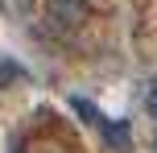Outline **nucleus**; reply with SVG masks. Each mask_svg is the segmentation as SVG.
Segmentation results:
<instances>
[{"instance_id":"obj_2","label":"nucleus","mask_w":157,"mask_h":153,"mask_svg":"<svg viewBox=\"0 0 157 153\" xmlns=\"http://www.w3.org/2000/svg\"><path fill=\"white\" fill-rule=\"evenodd\" d=\"M21 66H17L13 62V58H4V54H0V87H8V83H13V79H21Z\"/></svg>"},{"instance_id":"obj_1","label":"nucleus","mask_w":157,"mask_h":153,"mask_svg":"<svg viewBox=\"0 0 157 153\" xmlns=\"http://www.w3.org/2000/svg\"><path fill=\"white\" fill-rule=\"evenodd\" d=\"M71 108H75V112L83 116V120L91 124V128L99 132V137L108 141V145L116 149V153H128V149H132V132H128V124H120V120H112V116L103 112V108H95V104H87V99H78V95L71 99Z\"/></svg>"},{"instance_id":"obj_3","label":"nucleus","mask_w":157,"mask_h":153,"mask_svg":"<svg viewBox=\"0 0 157 153\" xmlns=\"http://www.w3.org/2000/svg\"><path fill=\"white\" fill-rule=\"evenodd\" d=\"M145 108H149V116L157 120V79L149 83V95H145Z\"/></svg>"}]
</instances>
